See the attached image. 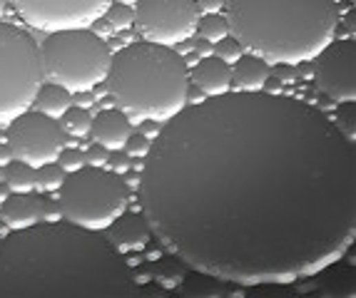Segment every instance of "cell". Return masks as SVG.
<instances>
[{"label": "cell", "mask_w": 356, "mask_h": 298, "mask_svg": "<svg viewBox=\"0 0 356 298\" xmlns=\"http://www.w3.org/2000/svg\"><path fill=\"white\" fill-rule=\"evenodd\" d=\"M143 211L182 266L242 286L329 268L356 233V149L322 110L224 92L162 122Z\"/></svg>", "instance_id": "obj_1"}, {"label": "cell", "mask_w": 356, "mask_h": 298, "mask_svg": "<svg viewBox=\"0 0 356 298\" xmlns=\"http://www.w3.org/2000/svg\"><path fill=\"white\" fill-rule=\"evenodd\" d=\"M123 253L100 231L38 221L0 239V296H132Z\"/></svg>", "instance_id": "obj_2"}, {"label": "cell", "mask_w": 356, "mask_h": 298, "mask_svg": "<svg viewBox=\"0 0 356 298\" xmlns=\"http://www.w3.org/2000/svg\"><path fill=\"white\" fill-rule=\"evenodd\" d=\"M229 35L269 65L311 62L334 40L337 0H224Z\"/></svg>", "instance_id": "obj_3"}, {"label": "cell", "mask_w": 356, "mask_h": 298, "mask_svg": "<svg viewBox=\"0 0 356 298\" xmlns=\"http://www.w3.org/2000/svg\"><path fill=\"white\" fill-rule=\"evenodd\" d=\"M107 95L129 119L167 122L187 104L189 75L175 47L132 43L112 55L105 78Z\"/></svg>", "instance_id": "obj_4"}, {"label": "cell", "mask_w": 356, "mask_h": 298, "mask_svg": "<svg viewBox=\"0 0 356 298\" xmlns=\"http://www.w3.org/2000/svg\"><path fill=\"white\" fill-rule=\"evenodd\" d=\"M110 47L90 27L48 33L40 47L43 75L67 92H87L107 78Z\"/></svg>", "instance_id": "obj_5"}, {"label": "cell", "mask_w": 356, "mask_h": 298, "mask_svg": "<svg viewBox=\"0 0 356 298\" xmlns=\"http://www.w3.org/2000/svg\"><path fill=\"white\" fill-rule=\"evenodd\" d=\"M63 219L83 229L103 231L127 207V187L105 167H83L70 172L60 187Z\"/></svg>", "instance_id": "obj_6"}, {"label": "cell", "mask_w": 356, "mask_h": 298, "mask_svg": "<svg viewBox=\"0 0 356 298\" xmlns=\"http://www.w3.org/2000/svg\"><path fill=\"white\" fill-rule=\"evenodd\" d=\"M43 78L35 40L20 27L0 23V124H10L32 107Z\"/></svg>", "instance_id": "obj_7"}, {"label": "cell", "mask_w": 356, "mask_h": 298, "mask_svg": "<svg viewBox=\"0 0 356 298\" xmlns=\"http://www.w3.org/2000/svg\"><path fill=\"white\" fill-rule=\"evenodd\" d=\"M200 10L194 0H137L135 27L147 43L175 47L197 33Z\"/></svg>", "instance_id": "obj_8"}, {"label": "cell", "mask_w": 356, "mask_h": 298, "mask_svg": "<svg viewBox=\"0 0 356 298\" xmlns=\"http://www.w3.org/2000/svg\"><path fill=\"white\" fill-rule=\"evenodd\" d=\"M65 132L58 119L40 115V112H23L8 124V147L13 159L30 167H43L48 162H58L63 152Z\"/></svg>", "instance_id": "obj_9"}, {"label": "cell", "mask_w": 356, "mask_h": 298, "mask_svg": "<svg viewBox=\"0 0 356 298\" xmlns=\"http://www.w3.org/2000/svg\"><path fill=\"white\" fill-rule=\"evenodd\" d=\"M8 3L28 25L45 33L90 27L112 5V0H8Z\"/></svg>", "instance_id": "obj_10"}, {"label": "cell", "mask_w": 356, "mask_h": 298, "mask_svg": "<svg viewBox=\"0 0 356 298\" xmlns=\"http://www.w3.org/2000/svg\"><path fill=\"white\" fill-rule=\"evenodd\" d=\"M314 84L334 102L356 100V43L354 38L329 43L311 60Z\"/></svg>", "instance_id": "obj_11"}, {"label": "cell", "mask_w": 356, "mask_h": 298, "mask_svg": "<svg viewBox=\"0 0 356 298\" xmlns=\"http://www.w3.org/2000/svg\"><path fill=\"white\" fill-rule=\"evenodd\" d=\"M149 236H152V229H149L145 214H120L110 227H107V236L105 239L110 241L112 247L120 253L125 251H137V249L147 247Z\"/></svg>", "instance_id": "obj_12"}, {"label": "cell", "mask_w": 356, "mask_h": 298, "mask_svg": "<svg viewBox=\"0 0 356 298\" xmlns=\"http://www.w3.org/2000/svg\"><path fill=\"white\" fill-rule=\"evenodd\" d=\"M189 82L207 98H217V95H224L232 87V65L222 62L220 58H202L197 65L192 67V75H189Z\"/></svg>", "instance_id": "obj_13"}, {"label": "cell", "mask_w": 356, "mask_h": 298, "mask_svg": "<svg viewBox=\"0 0 356 298\" xmlns=\"http://www.w3.org/2000/svg\"><path fill=\"white\" fill-rule=\"evenodd\" d=\"M90 135L97 144L112 149H123L127 137L132 135V122L129 117L120 110H100L97 117H92Z\"/></svg>", "instance_id": "obj_14"}, {"label": "cell", "mask_w": 356, "mask_h": 298, "mask_svg": "<svg viewBox=\"0 0 356 298\" xmlns=\"http://www.w3.org/2000/svg\"><path fill=\"white\" fill-rule=\"evenodd\" d=\"M0 221L8 229L32 227L40 221V196L32 192H13L0 201Z\"/></svg>", "instance_id": "obj_15"}, {"label": "cell", "mask_w": 356, "mask_h": 298, "mask_svg": "<svg viewBox=\"0 0 356 298\" xmlns=\"http://www.w3.org/2000/svg\"><path fill=\"white\" fill-rule=\"evenodd\" d=\"M269 75H272V65L259 55L247 52L232 65V87L237 92H262Z\"/></svg>", "instance_id": "obj_16"}, {"label": "cell", "mask_w": 356, "mask_h": 298, "mask_svg": "<svg viewBox=\"0 0 356 298\" xmlns=\"http://www.w3.org/2000/svg\"><path fill=\"white\" fill-rule=\"evenodd\" d=\"M32 107L35 112L45 117H52V119H60L65 112L72 107V92H67L60 84H40L38 95L32 100Z\"/></svg>", "instance_id": "obj_17"}, {"label": "cell", "mask_w": 356, "mask_h": 298, "mask_svg": "<svg viewBox=\"0 0 356 298\" xmlns=\"http://www.w3.org/2000/svg\"><path fill=\"white\" fill-rule=\"evenodd\" d=\"M3 182H6V187L10 192H32L35 189V167L13 159L10 164H6Z\"/></svg>", "instance_id": "obj_18"}, {"label": "cell", "mask_w": 356, "mask_h": 298, "mask_svg": "<svg viewBox=\"0 0 356 298\" xmlns=\"http://www.w3.org/2000/svg\"><path fill=\"white\" fill-rule=\"evenodd\" d=\"M60 130L65 132V135H70V137H85V135H90V127H92V117L90 112L85 110V107H75L72 104L70 110L65 112L63 117H60Z\"/></svg>", "instance_id": "obj_19"}, {"label": "cell", "mask_w": 356, "mask_h": 298, "mask_svg": "<svg viewBox=\"0 0 356 298\" xmlns=\"http://www.w3.org/2000/svg\"><path fill=\"white\" fill-rule=\"evenodd\" d=\"M197 33L202 40L207 43H220L222 38L229 35V25H227V18L220 13H207L202 20H197Z\"/></svg>", "instance_id": "obj_20"}, {"label": "cell", "mask_w": 356, "mask_h": 298, "mask_svg": "<svg viewBox=\"0 0 356 298\" xmlns=\"http://www.w3.org/2000/svg\"><path fill=\"white\" fill-rule=\"evenodd\" d=\"M65 182V169L58 162H48L35 169V189L40 192H58Z\"/></svg>", "instance_id": "obj_21"}, {"label": "cell", "mask_w": 356, "mask_h": 298, "mask_svg": "<svg viewBox=\"0 0 356 298\" xmlns=\"http://www.w3.org/2000/svg\"><path fill=\"white\" fill-rule=\"evenodd\" d=\"M105 23L112 27V30H129L135 25V8L132 5H123V3H115L105 10Z\"/></svg>", "instance_id": "obj_22"}, {"label": "cell", "mask_w": 356, "mask_h": 298, "mask_svg": "<svg viewBox=\"0 0 356 298\" xmlns=\"http://www.w3.org/2000/svg\"><path fill=\"white\" fill-rule=\"evenodd\" d=\"M334 127H337L349 142H354L356 139V104L354 102H339Z\"/></svg>", "instance_id": "obj_23"}, {"label": "cell", "mask_w": 356, "mask_h": 298, "mask_svg": "<svg viewBox=\"0 0 356 298\" xmlns=\"http://www.w3.org/2000/svg\"><path fill=\"white\" fill-rule=\"evenodd\" d=\"M152 279H157L162 286H177L185 281V273H182V266H180V259H167L162 261L160 266H157V271L152 273Z\"/></svg>", "instance_id": "obj_24"}, {"label": "cell", "mask_w": 356, "mask_h": 298, "mask_svg": "<svg viewBox=\"0 0 356 298\" xmlns=\"http://www.w3.org/2000/svg\"><path fill=\"white\" fill-rule=\"evenodd\" d=\"M214 58H220L222 62H227V65H234L237 60L244 55V47L237 43V40L232 38V35H227V38H222L220 43H214Z\"/></svg>", "instance_id": "obj_25"}, {"label": "cell", "mask_w": 356, "mask_h": 298, "mask_svg": "<svg viewBox=\"0 0 356 298\" xmlns=\"http://www.w3.org/2000/svg\"><path fill=\"white\" fill-rule=\"evenodd\" d=\"M180 291L187 293V296H217L222 288L214 284V276H207V279H202V276H192L189 284L182 286Z\"/></svg>", "instance_id": "obj_26"}, {"label": "cell", "mask_w": 356, "mask_h": 298, "mask_svg": "<svg viewBox=\"0 0 356 298\" xmlns=\"http://www.w3.org/2000/svg\"><path fill=\"white\" fill-rule=\"evenodd\" d=\"M149 147H152V139H147L145 135H140V132H132V135L127 137V142H125V154L127 157H135V159H145L149 152Z\"/></svg>", "instance_id": "obj_27"}, {"label": "cell", "mask_w": 356, "mask_h": 298, "mask_svg": "<svg viewBox=\"0 0 356 298\" xmlns=\"http://www.w3.org/2000/svg\"><path fill=\"white\" fill-rule=\"evenodd\" d=\"M58 164L70 174V172H78V169L85 167V154L80 149H63L58 157Z\"/></svg>", "instance_id": "obj_28"}, {"label": "cell", "mask_w": 356, "mask_h": 298, "mask_svg": "<svg viewBox=\"0 0 356 298\" xmlns=\"http://www.w3.org/2000/svg\"><path fill=\"white\" fill-rule=\"evenodd\" d=\"M60 219H63V209H60L58 196L40 199V221H60Z\"/></svg>", "instance_id": "obj_29"}, {"label": "cell", "mask_w": 356, "mask_h": 298, "mask_svg": "<svg viewBox=\"0 0 356 298\" xmlns=\"http://www.w3.org/2000/svg\"><path fill=\"white\" fill-rule=\"evenodd\" d=\"M107 159H110V149L97 142L85 152V162H90V167H107Z\"/></svg>", "instance_id": "obj_30"}, {"label": "cell", "mask_w": 356, "mask_h": 298, "mask_svg": "<svg viewBox=\"0 0 356 298\" xmlns=\"http://www.w3.org/2000/svg\"><path fill=\"white\" fill-rule=\"evenodd\" d=\"M107 167L115 172V174H120V172H127V167H129V159H127V154H123L120 149H112L110 152V159H107Z\"/></svg>", "instance_id": "obj_31"}, {"label": "cell", "mask_w": 356, "mask_h": 298, "mask_svg": "<svg viewBox=\"0 0 356 298\" xmlns=\"http://www.w3.org/2000/svg\"><path fill=\"white\" fill-rule=\"evenodd\" d=\"M197 3V10H202V13H220L222 5H224V0H194Z\"/></svg>", "instance_id": "obj_32"}, {"label": "cell", "mask_w": 356, "mask_h": 298, "mask_svg": "<svg viewBox=\"0 0 356 298\" xmlns=\"http://www.w3.org/2000/svg\"><path fill=\"white\" fill-rule=\"evenodd\" d=\"M160 127H162V122H155V119H143V124H140V135H145L147 139H155V137L160 135Z\"/></svg>", "instance_id": "obj_33"}, {"label": "cell", "mask_w": 356, "mask_h": 298, "mask_svg": "<svg viewBox=\"0 0 356 298\" xmlns=\"http://www.w3.org/2000/svg\"><path fill=\"white\" fill-rule=\"evenodd\" d=\"M277 80H282V82H286V84L294 82V80H297L294 65H277Z\"/></svg>", "instance_id": "obj_34"}, {"label": "cell", "mask_w": 356, "mask_h": 298, "mask_svg": "<svg viewBox=\"0 0 356 298\" xmlns=\"http://www.w3.org/2000/svg\"><path fill=\"white\" fill-rule=\"evenodd\" d=\"M194 50H197V55H200V58H209V55H212L214 52V45L212 43H207V40H197V43H194Z\"/></svg>", "instance_id": "obj_35"}, {"label": "cell", "mask_w": 356, "mask_h": 298, "mask_svg": "<svg viewBox=\"0 0 356 298\" xmlns=\"http://www.w3.org/2000/svg\"><path fill=\"white\" fill-rule=\"evenodd\" d=\"M13 162V152H10V147L6 144H0V167H6V164Z\"/></svg>", "instance_id": "obj_36"}, {"label": "cell", "mask_w": 356, "mask_h": 298, "mask_svg": "<svg viewBox=\"0 0 356 298\" xmlns=\"http://www.w3.org/2000/svg\"><path fill=\"white\" fill-rule=\"evenodd\" d=\"M123 182H125V187L140 189V174H137V172H132V174H127V176H125Z\"/></svg>", "instance_id": "obj_37"}, {"label": "cell", "mask_w": 356, "mask_h": 298, "mask_svg": "<svg viewBox=\"0 0 356 298\" xmlns=\"http://www.w3.org/2000/svg\"><path fill=\"white\" fill-rule=\"evenodd\" d=\"M132 281H135V284H147V281H152V273L137 271V273H132Z\"/></svg>", "instance_id": "obj_38"}, {"label": "cell", "mask_w": 356, "mask_h": 298, "mask_svg": "<svg viewBox=\"0 0 356 298\" xmlns=\"http://www.w3.org/2000/svg\"><path fill=\"white\" fill-rule=\"evenodd\" d=\"M80 98H78V102H80V107H87V104H92L95 100H92V95H90V90L87 92H78Z\"/></svg>", "instance_id": "obj_39"}, {"label": "cell", "mask_w": 356, "mask_h": 298, "mask_svg": "<svg viewBox=\"0 0 356 298\" xmlns=\"http://www.w3.org/2000/svg\"><path fill=\"white\" fill-rule=\"evenodd\" d=\"M344 25L349 27V38H354V13H349L344 18Z\"/></svg>", "instance_id": "obj_40"}, {"label": "cell", "mask_w": 356, "mask_h": 298, "mask_svg": "<svg viewBox=\"0 0 356 298\" xmlns=\"http://www.w3.org/2000/svg\"><path fill=\"white\" fill-rule=\"evenodd\" d=\"M8 192H10V189H8V187H3V182H0V201L6 199V196H8Z\"/></svg>", "instance_id": "obj_41"}, {"label": "cell", "mask_w": 356, "mask_h": 298, "mask_svg": "<svg viewBox=\"0 0 356 298\" xmlns=\"http://www.w3.org/2000/svg\"><path fill=\"white\" fill-rule=\"evenodd\" d=\"M6 10H8V0H0V18L6 15Z\"/></svg>", "instance_id": "obj_42"}, {"label": "cell", "mask_w": 356, "mask_h": 298, "mask_svg": "<svg viewBox=\"0 0 356 298\" xmlns=\"http://www.w3.org/2000/svg\"><path fill=\"white\" fill-rule=\"evenodd\" d=\"M115 3H123V5H135L137 0H115Z\"/></svg>", "instance_id": "obj_43"}, {"label": "cell", "mask_w": 356, "mask_h": 298, "mask_svg": "<svg viewBox=\"0 0 356 298\" xmlns=\"http://www.w3.org/2000/svg\"><path fill=\"white\" fill-rule=\"evenodd\" d=\"M3 176H6V167H0V182H3Z\"/></svg>", "instance_id": "obj_44"}]
</instances>
